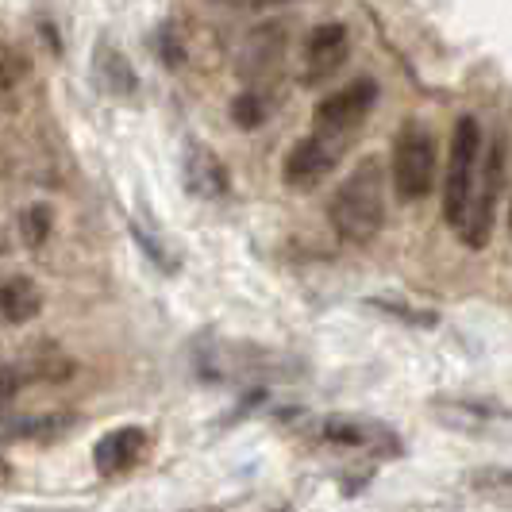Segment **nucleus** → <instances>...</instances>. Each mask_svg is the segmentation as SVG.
<instances>
[{
	"label": "nucleus",
	"mask_w": 512,
	"mask_h": 512,
	"mask_svg": "<svg viewBox=\"0 0 512 512\" xmlns=\"http://www.w3.org/2000/svg\"><path fill=\"white\" fill-rule=\"evenodd\" d=\"M39 308H43V293H39V285L31 282V278H8V282L0 285V316L8 324L35 320Z\"/></svg>",
	"instance_id": "15"
},
{
	"label": "nucleus",
	"mask_w": 512,
	"mask_h": 512,
	"mask_svg": "<svg viewBox=\"0 0 512 512\" xmlns=\"http://www.w3.org/2000/svg\"><path fill=\"white\" fill-rule=\"evenodd\" d=\"M24 74H27V58H20V54H4V58H0V93L12 89L16 81H24Z\"/></svg>",
	"instance_id": "24"
},
{
	"label": "nucleus",
	"mask_w": 512,
	"mask_h": 512,
	"mask_svg": "<svg viewBox=\"0 0 512 512\" xmlns=\"http://www.w3.org/2000/svg\"><path fill=\"white\" fill-rule=\"evenodd\" d=\"M509 231H512V205H509Z\"/></svg>",
	"instance_id": "27"
},
{
	"label": "nucleus",
	"mask_w": 512,
	"mask_h": 512,
	"mask_svg": "<svg viewBox=\"0 0 512 512\" xmlns=\"http://www.w3.org/2000/svg\"><path fill=\"white\" fill-rule=\"evenodd\" d=\"M428 409L443 428L466 432V436H486L497 424L512 420L509 409H501L493 401H478V397H432Z\"/></svg>",
	"instance_id": "9"
},
{
	"label": "nucleus",
	"mask_w": 512,
	"mask_h": 512,
	"mask_svg": "<svg viewBox=\"0 0 512 512\" xmlns=\"http://www.w3.org/2000/svg\"><path fill=\"white\" fill-rule=\"evenodd\" d=\"M193 362H197V374L216 385H243L301 374V366L289 362L285 355L262 351V347H251V343H224V339H205L197 347Z\"/></svg>",
	"instance_id": "2"
},
{
	"label": "nucleus",
	"mask_w": 512,
	"mask_h": 512,
	"mask_svg": "<svg viewBox=\"0 0 512 512\" xmlns=\"http://www.w3.org/2000/svg\"><path fill=\"white\" fill-rule=\"evenodd\" d=\"M466 486L497 505H512V466H474L466 470Z\"/></svg>",
	"instance_id": "17"
},
{
	"label": "nucleus",
	"mask_w": 512,
	"mask_h": 512,
	"mask_svg": "<svg viewBox=\"0 0 512 512\" xmlns=\"http://www.w3.org/2000/svg\"><path fill=\"white\" fill-rule=\"evenodd\" d=\"M154 43H158V54H162V62H166L170 70H178L181 58H185V47H181V39H174V31H170V27H162V31L154 35Z\"/></svg>",
	"instance_id": "23"
},
{
	"label": "nucleus",
	"mask_w": 512,
	"mask_h": 512,
	"mask_svg": "<svg viewBox=\"0 0 512 512\" xmlns=\"http://www.w3.org/2000/svg\"><path fill=\"white\" fill-rule=\"evenodd\" d=\"M70 428H74V416H24L8 432L24 439H39V443H54L58 436H66Z\"/></svg>",
	"instance_id": "19"
},
{
	"label": "nucleus",
	"mask_w": 512,
	"mask_h": 512,
	"mask_svg": "<svg viewBox=\"0 0 512 512\" xmlns=\"http://www.w3.org/2000/svg\"><path fill=\"white\" fill-rule=\"evenodd\" d=\"M266 116H270V101H266L258 89H243V93L231 101V120H235V128L255 131L266 124Z\"/></svg>",
	"instance_id": "20"
},
{
	"label": "nucleus",
	"mask_w": 512,
	"mask_h": 512,
	"mask_svg": "<svg viewBox=\"0 0 512 512\" xmlns=\"http://www.w3.org/2000/svg\"><path fill=\"white\" fill-rule=\"evenodd\" d=\"M12 482V466H8V459H0V486H8Z\"/></svg>",
	"instance_id": "26"
},
{
	"label": "nucleus",
	"mask_w": 512,
	"mask_h": 512,
	"mask_svg": "<svg viewBox=\"0 0 512 512\" xmlns=\"http://www.w3.org/2000/svg\"><path fill=\"white\" fill-rule=\"evenodd\" d=\"M378 101V81L374 77H355V81H347L343 89H335L328 93L324 101L316 104V131H324V135H335V139H343L347 131H355L370 116V108Z\"/></svg>",
	"instance_id": "5"
},
{
	"label": "nucleus",
	"mask_w": 512,
	"mask_h": 512,
	"mask_svg": "<svg viewBox=\"0 0 512 512\" xmlns=\"http://www.w3.org/2000/svg\"><path fill=\"white\" fill-rule=\"evenodd\" d=\"M332 216L335 231L347 243H370L378 239L385 228V174L378 158H362L359 166L339 181L332 197Z\"/></svg>",
	"instance_id": "1"
},
{
	"label": "nucleus",
	"mask_w": 512,
	"mask_h": 512,
	"mask_svg": "<svg viewBox=\"0 0 512 512\" xmlns=\"http://www.w3.org/2000/svg\"><path fill=\"white\" fill-rule=\"evenodd\" d=\"M366 305L374 312H382L389 320L405 324V328H416V332H432L439 328V312L436 308H424V305H412L405 297H389V293H378V297H366Z\"/></svg>",
	"instance_id": "16"
},
{
	"label": "nucleus",
	"mask_w": 512,
	"mask_h": 512,
	"mask_svg": "<svg viewBox=\"0 0 512 512\" xmlns=\"http://www.w3.org/2000/svg\"><path fill=\"white\" fill-rule=\"evenodd\" d=\"M339 154H343V143L335 135L316 131V135H308L301 143H293V151L285 154L282 181L289 189H297V193H312L316 185L328 181V174H332L335 162H339Z\"/></svg>",
	"instance_id": "6"
},
{
	"label": "nucleus",
	"mask_w": 512,
	"mask_h": 512,
	"mask_svg": "<svg viewBox=\"0 0 512 512\" xmlns=\"http://www.w3.org/2000/svg\"><path fill=\"white\" fill-rule=\"evenodd\" d=\"M324 439L339 443V447H355V451H374L382 459H397L405 455V443L393 428H385L382 420L370 416H328L324 420Z\"/></svg>",
	"instance_id": "8"
},
{
	"label": "nucleus",
	"mask_w": 512,
	"mask_h": 512,
	"mask_svg": "<svg viewBox=\"0 0 512 512\" xmlns=\"http://www.w3.org/2000/svg\"><path fill=\"white\" fill-rule=\"evenodd\" d=\"M436 139L432 131L409 128L397 135V147H393V189L401 201H424L432 189H436Z\"/></svg>",
	"instance_id": "4"
},
{
	"label": "nucleus",
	"mask_w": 512,
	"mask_h": 512,
	"mask_svg": "<svg viewBox=\"0 0 512 512\" xmlns=\"http://www.w3.org/2000/svg\"><path fill=\"white\" fill-rule=\"evenodd\" d=\"M93 74H97L104 93H112V97H135V93H139V77H135V70H131V62L116 51L108 39L97 43V54H93Z\"/></svg>",
	"instance_id": "14"
},
{
	"label": "nucleus",
	"mask_w": 512,
	"mask_h": 512,
	"mask_svg": "<svg viewBox=\"0 0 512 512\" xmlns=\"http://www.w3.org/2000/svg\"><path fill=\"white\" fill-rule=\"evenodd\" d=\"M478 154H482V128L474 116H462L451 131V162H447V178H443V220L451 228H462V220L470 212Z\"/></svg>",
	"instance_id": "3"
},
{
	"label": "nucleus",
	"mask_w": 512,
	"mask_h": 512,
	"mask_svg": "<svg viewBox=\"0 0 512 512\" xmlns=\"http://www.w3.org/2000/svg\"><path fill=\"white\" fill-rule=\"evenodd\" d=\"M351 54V39L343 24H320L308 31L305 39V85H324L328 77H335V70L347 62Z\"/></svg>",
	"instance_id": "10"
},
{
	"label": "nucleus",
	"mask_w": 512,
	"mask_h": 512,
	"mask_svg": "<svg viewBox=\"0 0 512 512\" xmlns=\"http://www.w3.org/2000/svg\"><path fill=\"white\" fill-rule=\"evenodd\" d=\"M31 374H35V378H43V382H58V378H70V374H74V362L66 359L62 351L47 347V355H43V359H31Z\"/></svg>",
	"instance_id": "22"
},
{
	"label": "nucleus",
	"mask_w": 512,
	"mask_h": 512,
	"mask_svg": "<svg viewBox=\"0 0 512 512\" xmlns=\"http://www.w3.org/2000/svg\"><path fill=\"white\" fill-rule=\"evenodd\" d=\"M501 178H505V143L497 139L486 154V166H482V189H478V197H470V212H466V220H462V239H466L474 251L489 243Z\"/></svg>",
	"instance_id": "7"
},
{
	"label": "nucleus",
	"mask_w": 512,
	"mask_h": 512,
	"mask_svg": "<svg viewBox=\"0 0 512 512\" xmlns=\"http://www.w3.org/2000/svg\"><path fill=\"white\" fill-rule=\"evenodd\" d=\"M197 512H208V509H197Z\"/></svg>",
	"instance_id": "28"
},
{
	"label": "nucleus",
	"mask_w": 512,
	"mask_h": 512,
	"mask_svg": "<svg viewBox=\"0 0 512 512\" xmlns=\"http://www.w3.org/2000/svg\"><path fill=\"white\" fill-rule=\"evenodd\" d=\"M54 228V212L51 205H27L24 220H20V231H24V243L27 247H43L47 235Z\"/></svg>",
	"instance_id": "21"
},
{
	"label": "nucleus",
	"mask_w": 512,
	"mask_h": 512,
	"mask_svg": "<svg viewBox=\"0 0 512 512\" xmlns=\"http://www.w3.org/2000/svg\"><path fill=\"white\" fill-rule=\"evenodd\" d=\"M20 385H24V374H20L16 366H4V370H0V405H8V401H16V393H20Z\"/></svg>",
	"instance_id": "25"
},
{
	"label": "nucleus",
	"mask_w": 512,
	"mask_h": 512,
	"mask_svg": "<svg viewBox=\"0 0 512 512\" xmlns=\"http://www.w3.org/2000/svg\"><path fill=\"white\" fill-rule=\"evenodd\" d=\"M282 51H285V27L282 24L258 27L255 35L247 39L243 54H239V77H247V81L266 77L282 62Z\"/></svg>",
	"instance_id": "13"
},
{
	"label": "nucleus",
	"mask_w": 512,
	"mask_h": 512,
	"mask_svg": "<svg viewBox=\"0 0 512 512\" xmlns=\"http://www.w3.org/2000/svg\"><path fill=\"white\" fill-rule=\"evenodd\" d=\"M131 235H135V243H139V247H143V251L151 255V262L158 266V270L174 274V270L181 266L178 255H174V251H170V247L162 243V235H158V228H154L147 216H135V220H131Z\"/></svg>",
	"instance_id": "18"
},
{
	"label": "nucleus",
	"mask_w": 512,
	"mask_h": 512,
	"mask_svg": "<svg viewBox=\"0 0 512 512\" xmlns=\"http://www.w3.org/2000/svg\"><path fill=\"white\" fill-rule=\"evenodd\" d=\"M181 178H185V189L201 201H224L231 193V178L228 166L216 158V154L201 147L197 139L185 147V158H181Z\"/></svg>",
	"instance_id": "11"
},
{
	"label": "nucleus",
	"mask_w": 512,
	"mask_h": 512,
	"mask_svg": "<svg viewBox=\"0 0 512 512\" xmlns=\"http://www.w3.org/2000/svg\"><path fill=\"white\" fill-rule=\"evenodd\" d=\"M143 451H147V432L143 428H116V432H108L104 439H97L93 466H97V474L112 478V474H124Z\"/></svg>",
	"instance_id": "12"
}]
</instances>
